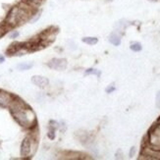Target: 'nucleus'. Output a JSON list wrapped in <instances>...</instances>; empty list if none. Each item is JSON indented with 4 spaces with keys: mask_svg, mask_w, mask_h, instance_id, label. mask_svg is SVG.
<instances>
[{
    "mask_svg": "<svg viewBox=\"0 0 160 160\" xmlns=\"http://www.w3.org/2000/svg\"><path fill=\"white\" fill-rule=\"evenodd\" d=\"M82 42H85L88 45H94L98 42V38H93V37H86L82 38Z\"/></svg>",
    "mask_w": 160,
    "mask_h": 160,
    "instance_id": "8",
    "label": "nucleus"
},
{
    "mask_svg": "<svg viewBox=\"0 0 160 160\" xmlns=\"http://www.w3.org/2000/svg\"><path fill=\"white\" fill-rule=\"evenodd\" d=\"M135 152H136V148L133 147V148H131V150H130V157H133L134 154H135Z\"/></svg>",
    "mask_w": 160,
    "mask_h": 160,
    "instance_id": "18",
    "label": "nucleus"
},
{
    "mask_svg": "<svg viewBox=\"0 0 160 160\" xmlns=\"http://www.w3.org/2000/svg\"><path fill=\"white\" fill-rule=\"evenodd\" d=\"M59 127V125L56 121H50L49 123V128L50 129H54V130H56L57 128Z\"/></svg>",
    "mask_w": 160,
    "mask_h": 160,
    "instance_id": "13",
    "label": "nucleus"
},
{
    "mask_svg": "<svg viewBox=\"0 0 160 160\" xmlns=\"http://www.w3.org/2000/svg\"><path fill=\"white\" fill-rule=\"evenodd\" d=\"M55 131H56V130L49 128V131H48V133H47V137L49 138L50 140H54V138H55Z\"/></svg>",
    "mask_w": 160,
    "mask_h": 160,
    "instance_id": "12",
    "label": "nucleus"
},
{
    "mask_svg": "<svg viewBox=\"0 0 160 160\" xmlns=\"http://www.w3.org/2000/svg\"><path fill=\"white\" fill-rule=\"evenodd\" d=\"M100 72L98 70H96V69H93V68H90V69H88L86 71V75H95L97 77H100Z\"/></svg>",
    "mask_w": 160,
    "mask_h": 160,
    "instance_id": "11",
    "label": "nucleus"
},
{
    "mask_svg": "<svg viewBox=\"0 0 160 160\" xmlns=\"http://www.w3.org/2000/svg\"><path fill=\"white\" fill-rule=\"evenodd\" d=\"M40 18V12H38V14H36V16H34L32 19V23H34V22H37V21Z\"/></svg>",
    "mask_w": 160,
    "mask_h": 160,
    "instance_id": "17",
    "label": "nucleus"
},
{
    "mask_svg": "<svg viewBox=\"0 0 160 160\" xmlns=\"http://www.w3.org/2000/svg\"><path fill=\"white\" fill-rule=\"evenodd\" d=\"M33 141L34 140H32L31 137H27L25 138L22 142V145H21V155L26 157V156H29L32 153Z\"/></svg>",
    "mask_w": 160,
    "mask_h": 160,
    "instance_id": "3",
    "label": "nucleus"
},
{
    "mask_svg": "<svg viewBox=\"0 0 160 160\" xmlns=\"http://www.w3.org/2000/svg\"><path fill=\"white\" fill-rule=\"evenodd\" d=\"M142 155L148 159H160V151L156 148H144Z\"/></svg>",
    "mask_w": 160,
    "mask_h": 160,
    "instance_id": "6",
    "label": "nucleus"
},
{
    "mask_svg": "<svg viewBox=\"0 0 160 160\" xmlns=\"http://www.w3.org/2000/svg\"><path fill=\"white\" fill-rule=\"evenodd\" d=\"M32 82L40 88H44L48 86L49 81H48L47 78L42 77V76H33V77L32 78Z\"/></svg>",
    "mask_w": 160,
    "mask_h": 160,
    "instance_id": "5",
    "label": "nucleus"
},
{
    "mask_svg": "<svg viewBox=\"0 0 160 160\" xmlns=\"http://www.w3.org/2000/svg\"><path fill=\"white\" fill-rule=\"evenodd\" d=\"M156 107L160 108V90L156 94Z\"/></svg>",
    "mask_w": 160,
    "mask_h": 160,
    "instance_id": "15",
    "label": "nucleus"
},
{
    "mask_svg": "<svg viewBox=\"0 0 160 160\" xmlns=\"http://www.w3.org/2000/svg\"><path fill=\"white\" fill-rule=\"evenodd\" d=\"M109 41L111 43H112L113 45H115V46H118V45H120V43H121V38H120V36H118L117 33H115V32H112L109 36Z\"/></svg>",
    "mask_w": 160,
    "mask_h": 160,
    "instance_id": "7",
    "label": "nucleus"
},
{
    "mask_svg": "<svg viewBox=\"0 0 160 160\" xmlns=\"http://www.w3.org/2000/svg\"><path fill=\"white\" fill-rule=\"evenodd\" d=\"M33 66V64L32 63H28V62H26V63H21L17 66L18 70L20 71H26V70H30V69Z\"/></svg>",
    "mask_w": 160,
    "mask_h": 160,
    "instance_id": "9",
    "label": "nucleus"
},
{
    "mask_svg": "<svg viewBox=\"0 0 160 160\" xmlns=\"http://www.w3.org/2000/svg\"><path fill=\"white\" fill-rule=\"evenodd\" d=\"M4 31H5V29H3V28H1V27H0V37H1V36H3V33H4Z\"/></svg>",
    "mask_w": 160,
    "mask_h": 160,
    "instance_id": "19",
    "label": "nucleus"
},
{
    "mask_svg": "<svg viewBox=\"0 0 160 160\" xmlns=\"http://www.w3.org/2000/svg\"><path fill=\"white\" fill-rule=\"evenodd\" d=\"M130 48H131V50H133V51H135V52H138V51H141V50L142 49V46L141 43H138V42H134V43H132V44H131Z\"/></svg>",
    "mask_w": 160,
    "mask_h": 160,
    "instance_id": "10",
    "label": "nucleus"
},
{
    "mask_svg": "<svg viewBox=\"0 0 160 160\" xmlns=\"http://www.w3.org/2000/svg\"><path fill=\"white\" fill-rule=\"evenodd\" d=\"M47 66L57 71L65 70L67 67V60L64 58H53L48 62Z\"/></svg>",
    "mask_w": 160,
    "mask_h": 160,
    "instance_id": "2",
    "label": "nucleus"
},
{
    "mask_svg": "<svg viewBox=\"0 0 160 160\" xmlns=\"http://www.w3.org/2000/svg\"><path fill=\"white\" fill-rule=\"evenodd\" d=\"M148 1H152V2H156V1H158V0H148Z\"/></svg>",
    "mask_w": 160,
    "mask_h": 160,
    "instance_id": "21",
    "label": "nucleus"
},
{
    "mask_svg": "<svg viewBox=\"0 0 160 160\" xmlns=\"http://www.w3.org/2000/svg\"><path fill=\"white\" fill-rule=\"evenodd\" d=\"M14 97L6 92H0V107H9Z\"/></svg>",
    "mask_w": 160,
    "mask_h": 160,
    "instance_id": "4",
    "label": "nucleus"
},
{
    "mask_svg": "<svg viewBox=\"0 0 160 160\" xmlns=\"http://www.w3.org/2000/svg\"><path fill=\"white\" fill-rule=\"evenodd\" d=\"M114 90H115V87H114V86H112V85H111V86H109L108 88H106L105 92H106L107 93H111V92H113Z\"/></svg>",
    "mask_w": 160,
    "mask_h": 160,
    "instance_id": "16",
    "label": "nucleus"
},
{
    "mask_svg": "<svg viewBox=\"0 0 160 160\" xmlns=\"http://www.w3.org/2000/svg\"><path fill=\"white\" fill-rule=\"evenodd\" d=\"M32 6L29 4L22 3L20 5L14 6L13 8H11L5 19V26L7 28H13L20 24H23L29 20L31 16H32Z\"/></svg>",
    "mask_w": 160,
    "mask_h": 160,
    "instance_id": "1",
    "label": "nucleus"
},
{
    "mask_svg": "<svg viewBox=\"0 0 160 160\" xmlns=\"http://www.w3.org/2000/svg\"><path fill=\"white\" fill-rule=\"evenodd\" d=\"M4 60H5L4 56H2V55H0V63H3Z\"/></svg>",
    "mask_w": 160,
    "mask_h": 160,
    "instance_id": "20",
    "label": "nucleus"
},
{
    "mask_svg": "<svg viewBox=\"0 0 160 160\" xmlns=\"http://www.w3.org/2000/svg\"><path fill=\"white\" fill-rule=\"evenodd\" d=\"M19 32H17V31H13L10 34H9V38H17L18 37H19Z\"/></svg>",
    "mask_w": 160,
    "mask_h": 160,
    "instance_id": "14",
    "label": "nucleus"
}]
</instances>
